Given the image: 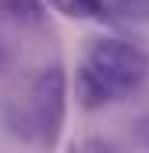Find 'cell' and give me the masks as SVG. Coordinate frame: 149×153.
<instances>
[{"label": "cell", "instance_id": "obj_1", "mask_svg": "<svg viewBox=\"0 0 149 153\" xmlns=\"http://www.w3.org/2000/svg\"><path fill=\"white\" fill-rule=\"evenodd\" d=\"M149 75V57L146 50L131 39H92L82 68H78V93L85 107H100L124 100L128 93H135Z\"/></svg>", "mask_w": 149, "mask_h": 153}, {"label": "cell", "instance_id": "obj_4", "mask_svg": "<svg viewBox=\"0 0 149 153\" xmlns=\"http://www.w3.org/2000/svg\"><path fill=\"white\" fill-rule=\"evenodd\" d=\"M114 11L128 22H149V0H114Z\"/></svg>", "mask_w": 149, "mask_h": 153}, {"label": "cell", "instance_id": "obj_2", "mask_svg": "<svg viewBox=\"0 0 149 153\" xmlns=\"http://www.w3.org/2000/svg\"><path fill=\"white\" fill-rule=\"evenodd\" d=\"M64 107H68V75L60 64H50L39 71L29 93L21 96V107L14 114V128L43 146H53L64 125Z\"/></svg>", "mask_w": 149, "mask_h": 153}, {"label": "cell", "instance_id": "obj_5", "mask_svg": "<svg viewBox=\"0 0 149 153\" xmlns=\"http://www.w3.org/2000/svg\"><path fill=\"white\" fill-rule=\"evenodd\" d=\"M68 153H114L110 146H107V143H85V146H78V150H68Z\"/></svg>", "mask_w": 149, "mask_h": 153}, {"label": "cell", "instance_id": "obj_3", "mask_svg": "<svg viewBox=\"0 0 149 153\" xmlns=\"http://www.w3.org/2000/svg\"><path fill=\"white\" fill-rule=\"evenodd\" d=\"M64 18H74V22H85V18H103L107 4L103 0H50Z\"/></svg>", "mask_w": 149, "mask_h": 153}]
</instances>
